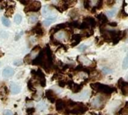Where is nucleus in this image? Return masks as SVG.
Segmentation results:
<instances>
[{
	"instance_id": "nucleus-1",
	"label": "nucleus",
	"mask_w": 128,
	"mask_h": 115,
	"mask_svg": "<svg viewBox=\"0 0 128 115\" xmlns=\"http://www.w3.org/2000/svg\"><path fill=\"white\" fill-rule=\"evenodd\" d=\"M90 87L92 88V90L106 94V95H110L111 94H112L113 92H115L116 91V89L115 88L110 87L109 85H103L101 83H92L90 84Z\"/></svg>"
},
{
	"instance_id": "nucleus-2",
	"label": "nucleus",
	"mask_w": 128,
	"mask_h": 115,
	"mask_svg": "<svg viewBox=\"0 0 128 115\" xmlns=\"http://www.w3.org/2000/svg\"><path fill=\"white\" fill-rule=\"evenodd\" d=\"M88 107L86 106L84 104L76 103L74 106H72V107L69 108V109H68L67 113L74 115H82L88 111Z\"/></svg>"
},
{
	"instance_id": "nucleus-3",
	"label": "nucleus",
	"mask_w": 128,
	"mask_h": 115,
	"mask_svg": "<svg viewBox=\"0 0 128 115\" xmlns=\"http://www.w3.org/2000/svg\"><path fill=\"white\" fill-rule=\"evenodd\" d=\"M105 104V101L104 100L103 97L101 96H98L95 98H94L92 101V106L94 109H103L104 106Z\"/></svg>"
},
{
	"instance_id": "nucleus-4",
	"label": "nucleus",
	"mask_w": 128,
	"mask_h": 115,
	"mask_svg": "<svg viewBox=\"0 0 128 115\" xmlns=\"http://www.w3.org/2000/svg\"><path fill=\"white\" fill-rule=\"evenodd\" d=\"M40 7H41V4L40 1H32V2H30L28 4H27V6H26L25 11L26 13L29 11H38L40 10Z\"/></svg>"
},
{
	"instance_id": "nucleus-5",
	"label": "nucleus",
	"mask_w": 128,
	"mask_h": 115,
	"mask_svg": "<svg viewBox=\"0 0 128 115\" xmlns=\"http://www.w3.org/2000/svg\"><path fill=\"white\" fill-rule=\"evenodd\" d=\"M118 87L121 89L122 93L124 96L128 95V82H124L122 78H121L118 82Z\"/></svg>"
},
{
	"instance_id": "nucleus-6",
	"label": "nucleus",
	"mask_w": 128,
	"mask_h": 115,
	"mask_svg": "<svg viewBox=\"0 0 128 115\" xmlns=\"http://www.w3.org/2000/svg\"><path fill=\"white\" fill-rule=\"evenodd\" d=\"M54 37H55V38H56L57 40H62V41L67 40L68 39V34H67L66 31H59L55 33Z\"/></svg>"
},
{
	"instance_id": "nucleus-7",
	"label": "nucleus",
	"mask_w": 128,
	"mask_h": 115,
	"mask_svg": "<svg viewBox=\"0 0 128 115\" xmlns=\"http://www.w3.org/2000/svg\"><path fill=\"white\" fill-rule=\"evenodd\" d=\"M89 95L90 92L88 91H85L76 96H73V98L76 100H86L89 97Z\"/></svg>"
},
{
	"instance_id": "nucleus-8",
	"label": "nucleus",
	"mask_w": 128,
	"mask_h": 115,
	"mask_svg": "<svg viewBox=\"0 0 128 115\" xmlns=\"http://www.w3.org/2000/svg\"><path fill=\"white\" fill-rule=\"evenodd\" d=\"M97 18L100 22V28H101L102 26H104V25H106V23H108V18L106 17V16L103 13H100L97 16Z\"/></svg>"
},
{
	"instance_id": "nucleus-9",
	"label": "nucleus",
	"mask_w": 128,
	"mask_h": 115,
	"mask_svg": "<svg viewBox=\"0 0 128 115\" xmlns=\"http://www.w3.org/2000/svg\"><path fill=\"white\" fill-rule=\"evenodd\" d=\"M56 110L58 112H62L67 108V103L62 100H58L56 102Z\"/></svg>"
},
{
	"instance_id": "nucleus-10",
	"label": "nucleus",
	"mask_w": 128,
	"mask_h": 115,
	"mask_svg": "<svg viewBox=\"0 0 128 115\" xmlns=\"http://www.w3.org/2000/svg\"><path fill=\"white\" fill-rule=\"evenodd\" d=\"M46 97L47 100L49 101H50V103H55L56 100V94L52 90H48L46 92Z\"/></svg>"
},
{
	"instance_id": "nucleus-11",
	"label": "nucleus",
	"mask_w": 128,
	"mask_h": 115,
	"mask_svg": "<svg viewBox=\"0 0 128 115\" xmlns=\"http://www.w3.org/2000/svg\"><path fill=\"white\" fill-rule=\"evenodd\" d=\"M83 21L86 22L89 27L94 28V27H96L97 25V22L95 21V19L93 18V17H91V16H87V17H85L83 19Z\"/></svg>"
},
{
	"instance_id": "nucleus-12",
	"label": "nucleus",
	"mask_w": 128,
	"mask_h": 115,
	"mask_svg": "<svg viewBox=\"0 0 128 115\" xmlns=\"http://www.w3.org/2000/svg\"><path fill=\"white\" fill-rule=\"evenodd\" d=\"M14 70L11 67H6L5 69H4L2 72V76L6 79L11 77L12 76H14Z\"/></svg>"
},
{
	"instance_id": "nucleus-13",
	"label": "nucleus",
	"mask_w": 128,
	"mask_h": 115,
	"mask_svg": "<svg viewBox=\"0 0 128 115\" xmlns=\"http://www.w3.org/2000/svg\"><path fill=\"white\" fill-rule=\"evenodd\" d=\"M82 40V36L81 34H74L72 37V40H71V46H77L80 41Z\"/></svg>"
},
{
	"instance_id": "nucleus-14",
	"label": "nucleus",
	"mask_w": 128,
	"mask_h": 115,
	"mask_svg": "<svg viewBox=\"0 0 128 115\" xmlns=\"http://www.w3.org/2000/svg\"><path fill=\"white\" fill-rule=\"evenodd\" d=\"M56 20V16H51L47 17L45 20H44L43 24L45 26H49L50 24H52V22H54Z\"/></svg>"
},
{
	"instance_id": "nucleus-15",
	"label": "nucleus",
	"mask_w": 128,
	"mask_h": 115,
	"mask_svg": "<svg viewBox=\"0 0 128 115\" xmlns=\"http://www.w3.org/2000/svg\"><path fill=\"white\" fill-rule=\"evenodd\" d=\"M10 88V91H11V93L13 94H19L20 92V90H21L20 87L19 85H16V84H11Z\"/></svg>"
},
{
	"instance_id": "nucleus-16",
	"label": "nucleus",
	"mask_w": 128,
	"mask_h": 115,
	"mask_svg": "<svg viewBox=\"0 0 128 115\" xmlns=\"http://www.w3.org/2000/svg\"><path fill=\"white\" fill-rule=\"evenodd\" d=\"M94 34V31L92 29H86V30H82V33H81V36L82 37H89L92 35H93Z\"/></svg>"
},
{
	"instance_id": "nucleus-17",
	"label": "nucleus",
	"mask_w": 128,
	"mask_h": 115,
	"mask_svg": "<svg viewBox=\"0 0 128 115\" xmlns=\"http://www.w3.org/2000/svg\"><path fill=\"white\" fill-rule=\"evenodd\" d=\"M80 58V62L82 63V64H85V65H89V64H92V61L88 58H86V56H79Z\"/></svg>"
},
{
	"instance_id": "nucleus-18",
	"label": "nucleus",
	"mask_w": 128,
	"mask_h": 115,
	"mask_svg": "<svg viewBox=\"0 0 128 115\" xmlns=\"http://www.w3.org/2000/svg\"><path fill=\"white\" fill-rule=\"evenodd\" d=\"M34 31L35 34H38V35H43L44 34V30L43 28L40 27V25H38L34 28Z\"/></svg>"
},
{
	"instance_id": "nucleus-19",
	"label": "nucleus",
	"mask_w": 128,
	"mask_h": 115,
	"mask_svg": "<svg viewBox=\"0 0 128 115\" xmlns=\"http://www.w3.org/2000/svg\"><path fill=\"white\" fill-rule=\"evenodd\" d=\"M38 16L36 15H34V14H32V15H30L28 16V22L30 23H32V24L35 23L38 21Z\"/></svg>"
},
{
	"instance_id": "nucleus-20",
	"label": "nucleus",
	"mask_w": 128,
	"mask_h": 115,
	"mask_svg": "<svg viewBox=\"0 0 128 115\" xmlns=\"http://www.w3.org/2000/svg\"><path fill=\"white\" fill-rule=\"evenodd\" d=\"M122 67L124 70H127L128 68V52L127 54V55L125 56L124 61H123V63H122Z\"/></svg>"
},
{
	"instance_id": "nucleus-21",
	"label": "nucleus",
	"mask_w": 128,
	"mask_h": 115,
	"mask_svg": "<svg viewBox=\"0 0 128 115\" xmlns=\"http://www.w3.org/2000/svg\"><path fill=\"white\" fill-rule=\"evenodd\" d=\"M116 12H117V9H116V8H114V9H112V10H108V11L106 12V15H107L109 17H112V16H114L116 15Z\"/></svg>"
},
{
	"instance_id": "nucleus-22",
	"label": "nucleus",
	"mask_w": 128,
	"mask_h": 115,
	"mask_svg": "<svg viewBox=\"0 0 128 115\" xmlns=\"http://www.w3.org/2000/svg\"><path fill=\"white\" fill-rule=\"evenodd\" d=\"M46 107H47V106H46V104L44 102H41L40 103H39V104L37 106V109H38V110H40V111L44 110Z\"/></svg>"
},
{
	"instance_id": "nucleus-23",
	"label": "nucleus",
	"mask_w": 128,
	"mask_h": 115,
	"mask_svg": "<svg viewBox=\"0 0 128 115\" xmlns=\"http://www.w3.org/2000/svg\"><path fill=\"white\" fill-rule=\"evenodd\" d=\"M2 24H3L4 26H6V27H9V26L10 25V20H9L8 18L2 17Z\"/></svg>"
},
{
	"instance_id": "nucleus-24",
	"label": "nucleus",
	"mask_w": 128,
	"mask_h": 115,
	"mask_svg": "<svg viewBox=\"0 0 128 115\" xmlns=\"http://www.w3.org/2000/svg\"><path fill=\"white\" fill-rule=\"evenodd\" d=\"M50 13H51V11H50V10L49 9V6L46 5V6L44 7V9H43V15L46 16L50 15Z\"/></svg>"
},
{
	"instance_id": "nucleus-25",
	"label": "nucleus",
	"mask_w": 128,
	"mask_h": 115,
	"mask_svg": "<svg viewBox=\"0 0 128 115\" xmlns=\"http://www.w3.org/2000/svg\"><path fill=\"white\" fill-rule=\"evenodd\" d=\"M125 1H124V5H123V7H122V10H121V13H120V15H122V18H124V17H126V16H128V14L125 12V10H124V7H125Z\"/></svg>"
},
{
	"instance_id": "nucleus-26",
	"label": "nucleus",
	"mask_w": 128,
	"mask_h": 115,
	"mask_svg": "<svg viewBox=\"0 0 128 115\" xmlns=\"http://www.w3.org/2000/svg\"><path fill=\"white\" fill-rule=\"evenodd\" d=\"M22 21V16L20 14H16L14 17V22L16 23V24H20Z\"/></svg>"
},
{
	"instance_id": "nucleus-27",
	"label": "nucleus",
	"mask_w": 128,
	"mask_h": 115,
	"mask_svg": "<svg viewBox=\"0 0 128 115\" xmlns=\"http://www.w3.org/2000/svg\"><path fill=\"white\" fill-rule=\"evenodd\" d=\"M88 47V46H86V45H85V44H81V45L79 46L78 49H79L80 52H84Z\"/></svg>"
},
{
	"instance_id": "nucleus-28",
	"label": "nucleus",
	"mask_w": 128,
	"mask_h": 115,
	"mask_svg": "<svg viewBox=\"0 0 128 115\" xmlns=\"http://www.w3.org/2000/svg\"><path fill=\"white\" fill-rule=\"evenodd\" d=\"M84 7H85V8L89 10L90 7H91V6H90V1H84Z\"/></svg>"
},
{
	"instance_id": "nucleus-29",
	"label": "nucleus",
	"mask_w": 128,
	"mask_h": 115,
	"mask_svg": "<svg viewBox=\"0 0 128 115\" xmlns=\"http://www.w3.org/2000/svg\"><path fill=\"white\" fill-rule=\"evenodd\" d=\"M12 14H13V10H12L11 8H9V9L7 10V12L5 13V15H6L7 16H10Z\"/></svg>"
},
{
	"instance_id": "nucleus-30",
	"label": "nucleus",
	"mask_w": 128,
	"mask_h": 115,
	"mask_svg": "<svg viewBox=\"0 0 128 115\" xmlns=\"http://www.w3.org/2000/svg\"><path fill=\"white\" fill-rule=\"evenodd\" d=\"M102 71L104 73V74H108V73H110L112 72V70H110V69H108V68H106V67L103 68Z\"/></svg>"
},
{
	"instance_id": "nucleus-31",
	"label": "nucleus",
	"mask_w": 128,
	"mask_h": 115,
	"mask_svg": "<svg viewBox=\"0 0 128 115\" xmlns=\"http://www.w3.org/2000/svg\"><path fill=\"white\" fill-rule=\"evenodd\" d=\"M66 84H67V82H65L64 81H60V82H58V85H59L60 87H62V88H64V87L66 85Z\"/></svg>"
},
{
	"instance_id": "nucleus-32",
	"label": "nucleus",
	"mask_w": 128,
	"mask_h": 115,
	"mask_svg": "<svg viewBox=\"0 0 128 115\" xmlns=\"http://www.w3.org/2000/svg\"><path fill=\"white\" fill-rule=\"evenodd\" d=\"M3 115H13V113L10 111V110H5V111H4V112H3Z\"/></svg>"
},
{
	"instance_id": "nucleus-33",
	"label": "nucleus",
	"mask_w": 128,
	"mask_h": 115,
	"mask_svg": "<svg viewBox=\"0 0 128 115\" xmlns=\"http://www.w3.org/2000/svg\"><path fill=\"white\" fill-rule=\"evenodd\" d=\"M14 65H16V66H20V65H21V64H22V61L21 60H18V61H14Z\"/></svg>"
},
{
	"instance_id": "nucleus-34",
	"label": "nucleus",
	"mask_w": 128,
	"mask_h": 115,
	"mask_svg": "<svg viewBox=\"0 0 128 115\" xmlns=\"http://www.w3.org/2000/svg\"><path fill=\"white\" fill-rule=\"evenodd\" d=\"M108 25H109L110 26H111V27H116L117 25H118V23L116 22H109Z\"/></svg>"
},
{
	"instance_id": "nucleus-35",
	"label": "nucleus",
	"mask_w": 128,
	"mask_h": 115,
	"mask_svg": "<svg viewBox=\"0 0 128 115\" xmlns=\"http://www.w3.org/2000/svg\"><path fill=\"white\" fill-rule=\"evenodd\" d=\"M1 36L2 37H4V38H7L8 37V33L7 32H5V31H2L1 32Z\"/></svg>"
},
{
	"instance_id": "nucleus-36",
	"label": "nucleus",
	"mask_w": 128,
	"mask_h": 115,
	"mask_svg": "<svg viewBox=\"0 0 128 115\" xmlns=\"http://www.w3.org/2000/svg\"><path fill=\"white\" fill-rule=\"evenodd\" d=\"M22 33H23L22 31H20V33L19 34H16V37H15V40H18V39L21 37V35L22 34Z\"/></svg>"
},
{
	"instance_id": "nucleus-37",
	"label": "nucleus",
	"mask_w": 128,
	"mask_h": 115,
	"mask_svg": "<svg viewBox=\"0 0 128 115\" xmlns=\"http://www.w3.org/2000/svg\"><path fill=\"white\" fill-rule=\"evenodd\" d=\"M115 2H116L115 1H107V4H108V5H109V6H112L113 4H115Z\"/></svg>"
},
{
	"instance_id": "nucleus-38",
	"label": "nucleus",
	"mask_w": 128,
	"mask_h": 115,
	"mask_svg": "<svg viewBox=\"0 0 128 115\" xmlns=\"http://www.w3.org/2000/svg\"><path fill=\"white\" fill-rule=\"evenodd\" d=\"M124 109H128V102H126V103H125Z\"/></svg>"
},
{
	"instance_id": "nucleus-39",
	"label": "nucleus",
	"mask_w": 128,
	"mask_h": 115,
	"mask_svg": "<svg viewBox=\"0 0 128 115\" xmlns=\"http://www.w3.org/2000/svg\"></svg>"
}]
</instances>
